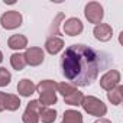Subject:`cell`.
Segmentation results:
<instances>
[{
	"label": "cell",
	"mask_w": 123,
	"mask_h": 123,
	"mask_svg": "<svg viewBox=\"0 0 123 123\" xmlns=\"http://www.w3.org/2000/svg\"><path fill=\"white\" fill-rule=\"evenodd\" d=\"M5 107L9 111H16L20 107V98L15 94H6V101H5Z\"/></svg>",
	"instance_id": "cell-18"
},
{
	"label": "cell",
	"mask_w": 123,
	"mask_h": 123,
	"mask_svg": "<svg viewBox=\"0 0 123 123\" xmlns=\"http://www.w3.org/2000/svg\"><path fill=\"white\" fill-rule=\"evenodd\" d=\"M12 81V74L7 68L0 67V87H6Z\"/></svg>",
	"instance_id": "cell-22"
},
{
	"label": "cell",
	"mask_w": 123,
	"mask_h": 123,
	"mask_svg": "<svg viewBox=\"0 0 123 123\" xmlns=\"http://www.w3.org/2000/svg\"><path fill=\"white\" fill-rule=\"evenodd\" d=\"M10 65L13 67V70L16 71H22L26 67V61H25V55L20 52H15L10 55Z\"/></svg>",
	"instance_id": "cell-16"
},
{
	"label": "cell",
	"mask_w": 123,
	"mask_h": 123,
	"mask_svg": "<svg viewBox=\"0 0 123 123\" xmlns=\"http://www.w3.org/2000/svg\"><path fill=\"white\" fill-rule=\"evenodd\" d=\"M120 84V73L117 70H109L101 78H100V87L106 91H110L116 86Z\"/></svg>",
	"instance_id": "cell-7"
},
{
	"label": "cell",
	"mask_w": 123,
	"mask_h": 123,
	"mask_svg": "<svg viewBox=\"0 0 123 123\" xmlns=\"http://www.w3.org/2000/svg\"><path fill=\"white\" fill-rule=\"evenodd\" d=\"M64 48V39L59 36H49L45 42V51L51 55H56Z\"/></svg>",
	"instance_id": "cell-10"
},
{
	"label": "cell",
	"mask_w": 123,
	"mask_h": 123,
	"mask_svg": "<svg viewBox=\"0 0 123 123\" xmlns=\"http://www.w3.org/2000/svg\"><path fill=\"white\" fill-rule=\"evenodd\" d=\"M83 97H84V94L77 88L75 91H73L71 94H68L67 97H64V100H65V103H67V104H70V106H80V104H81Z\"/></svg>",
	"instance_id": "cell-19"
},
{
	"label": "cell",
	"mask_w": 123,
	"mask_h": 123,
	"mask_svg": "<svg viewBox=\"0 0 123 123\" xmlns=\"http://www.w3.org/2000/svg\"><path fill=\"white\" fill-rule=\"evenodd\" d=\"M55 119H56V110L42 106L39 111V120H42V123H54Z\"/></svg>",
	"instance_id": "cell-15"
},
{
	"label": "cell",
	"mask_w": 123,
	"mask_h": 123,
	"mask_svg": "<svg viewBox=\"0 0 123 123\" xmlns=\"http://www.w3.org/2000/svg\"><path fill=\"white\" fill-rule=\"evenodd\" d=\"M84 16L90 23L98 25V23H101V20L104 18V9L97 2H88L84 7Z\"/></svg>",
	"instance_id": "cell-3"
},
{
	"label": "cell",
	"mask_w": 123,
	"mask_h": 123,
	"mask_svg": "<svg viewBox=\"0 0 123 123\" xmlns=\"http://www.w3.org/2000/svg\"><path fill=\"white\" fill-rule=\"evenodd\" d=\"M36 91L38 93H43V91H56V83L52 80H42L39 81V84L36 86Z\"/></svg>",
	"instance_id": "cell-20"
},
{
	"label": "cell",
	"mask_w": 123,
	"mask_h": 123,
	"mask_svg": "<svg viewBox=\"0 0 123 123\" xmlns=\"http://www.w3.org/2000/svg\"><path fill=\"white\" fill-rule=\"evenodd\" d=\"M61 123H83V114L77 110H65Z\"/></svg>",
	"instance_id": "cell-14"
},
{
	"label": "cell",
	"mask_w": 123,
	"mask_h": 123,
	"mask_svg": "<svg viewBox=\"0 0 123 123\" xmlns=\"http://www.w3.org/2000/svg\"><path fill=\"white\" fill-rule=\"evenodd\" d=\"M36 91V86L29 80V78H22L18 83V93L23 97H31Z\"/></svg>",
	"instance_id": "cell-11"
},
{
	"label": "cell",
	"mask_w": 123,
	"mask_h": 123,
	"mask_svg": "<svg viewBox=\"0 0 123 123\" xmlns=\"http://www.w3.org/2000/svg\"><path fill=\"white\" fill-rule=\"evenodd\" d=\"M100 59V54L93 48L83 43L71 45L61 56L62 75L75 87L91 86L97 80L101 68Z\"/></svg>",
	"instance_id": "cell-1"
},
{
	"label": "cell",
	"mask_w": 123,
	"mask_h": 123,
	"mask_svg": "<svg viewBox=\"0 0 123 123\" xmlns=\"http://www.w3.org/2000/svg\"><path fill=\"white\" fill-rule=\"evenodd\" d=\"M22 22H23V18H22L20 12H18V10H7L0 16V25H2L3 29H7V31L19 28L22 25Z\"/></svg>",
	"instance_id": "cell-4"
},
{
	"label": "cell",
	"mask_w": 123,
	"mask_h": 123,
	"mask_svg": "<svg viewBox=\"0 0 123 123\" xmlns=\"http://www.w3.org/2000/svg\"><path fill=\"white\" fill-rule=\"evenodd\" d=\"M43 107H49L56 103V91H43L39 93V100H38Z\"/></svg>",
	"instance_id": "cell-17"
},
{
	"label": "cell",
	"mask_w": 123,
	"mask_h": 123,
	"mask_svg": "<svg viewBox=\"0 0 123 123\" xmlns=\"http://www.w3.org/2000/svg\"><path fill=\"white\" fill-rule=\"evenodd\" d=\"M107 100L113 104V106H119L123 100V86H116L114 88H111L110 91H107Z\"/></svg>",
	"instance_id": "cell-13"
},
{
	"label": "cell",
	"mask_w": 123,
	"mask_h": 123,
	"mask_svg": "<svg viewBox=\"0 0 123 123\" xmlns=\"http://www.w3.org/2000/svg\"><path fill=\"white\" fill-rule=\"evenodd\" d=\"M84 26L78 18H70L62 23V32L68 36H77L83 32Z\"/></svg>",
	"instance_id": "cell-8"
},
{
	"label": "cell",
	"mask_w": 123,
	"mask_h": 123,
	"mask_svg": "<svg viewBox=\"0 0 123 123\" xmlns=\"http://www.w3.org/2000/svg\"><path fill=\"white\" fill-rule=\"evenodd\" d=\"M94 123H111V120H109V119H106V117H100V119H97Z\"/></svg>",
	"instance_id": "cell-25"
},
{
	"label": "cell",
	"mask_w": 123,
	"mask_h": 123,
	"mask_svg": "<svg viewBox=\"0 0 123 123\" xmlns=\"http://www.w3.org/2000/svg\"><path fill=\"white\" fill-rule=\"evenodd\" d=\"M93 35H94V38H96L97 41H100V42H107V41H110L111 36H113V29H111V26H110L109 23H98V25L94 26Z\"/></svg>",
	"instance_id": "cell-9"
},
{
	"label": "cell",
	"mask_w": 123,
	"mask_h": 123,
	"mask_svg": "<svg viewBox=\"0 0 123 123\" xmlns=\"http://www.w3.org/2000/svg\"><path fill=\"white\" fill-rule=\"evenodd\" d=\"M62 19H64V13H58V15H56V18L54 19V22H52V25H51V29H49L51 36H55V35H58V33H59L58 28H59L61 20H62Z\"/></svg>",
	"instance_id": "cell-23"
},
{
	"label": "cell",
	"mask_w": 123,
	"mask_h": 123,
	"mask_svg": "<svg viewBox=\"0 0 123 123\" xmlns=\"http://www.w3.org/2000/svg\"><path fill=\"white\" fill-rule=\"evenodd\" d=\"M7 45L10 49H15V51H20V49H25L28 46V38L25 35H20V33H16V35H12L7 41Z\"/></svg>",
	"instance_id": "cell-12"
},
{
	"label": "cell",
	"mask_w": 123,
	"mask_h": 123,
	"mask_svg": "<svg viewBox=\"0 0 123 123\" xmlns=\"http://www.w3.org/2000/svg\"><path fill=\"white\" fill-rule=\"evenodd\" d=\"M6 94H7V93H3V91H0V113L6 110V107H5V101H6Z\"/></svg>",
	"instance_id": "cell-24"
},
{
	"label": "cell",
	"mask_w": 123,
	"mask_h": 123,
	"mask_svg": "<svg viewBox=\"0 0 123 123\" xmlns=\"http://www.w3.org/2000/svg\"><path fill=\"white\" fill-rule=\"evenodd\" d=\"M84 111H87L88 114L91 116H96V117H103L106 113H107V106L97 97L94 96H84L83 100H81V104H80Z\"/></svg>",
	"instance_id": "cell-2"
},
{
	"label": "cell",
	"mask_w": 123,
	"mask_h": 123,
	"mask_svg": "<svg viewBox=\"0 0 123 123\" xmlns=\"http://www.w3.org/2000/svg\"><path fill=\"white\" fill-rule=\"evenodd\" d=\"M56 90H58V93L62 97H67L68 94H71L73 91H75L77 87L73 86L71 83H59V84H56Z\"/></svg>",
	"instance_id": "cell-21"
},
{
	"label": "cell",
	"mask_w": 123,
	"mask_h": 123,
	"mask_svg": "<svg viewBox=\"0 0 123 123\" xmlns=\"http://www.w3.org/2000/svg\"><path fill=\"white\" fill-rule=\"evenodd\" d=\"M2 61H3V54H2V51H0V64H2Z\"/></svg>",
	"instance_id": "cell-26"
},
{
	"label": "cell",
	"mask_w": 123,
	"mask_h": 123,
	"mask_svg": "<svg viewBox=\"0 0 123 123\" xmlns=\"http://www.w3.org/2000/svg\"><path fill=\"white\" fill-rule=\"evenodd\" d=\"M42 109V104L38 100H31L23 111L22 120L23 123H39V111Z\"/></svg>",
	"instance_id": "cell-6"
},
{
	"label": "cell",
	"mask_w": 123,
	"mask_h": 123,
	"mask_svg": "<svg viewBox=\"0 0 123 123\" xmlns=\"http://www.w3.org/2000/svg\"><path fill=\"white\" fill-rule=\"evenodd\" d=\"M25 61H26V65H31V67H38L43 62L45 59V52L42 48L39 46H31V48H26L25 51Z\"/></svg>",
	"instance_id": "cell-5"
}]
</instances>
